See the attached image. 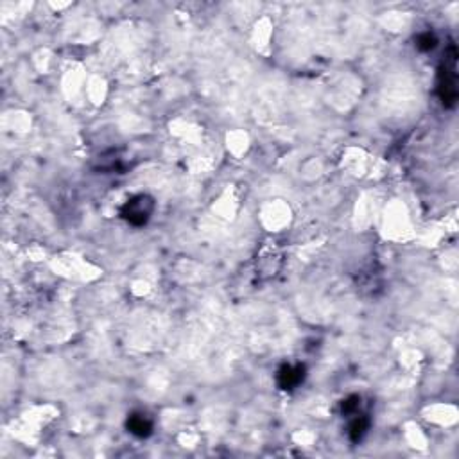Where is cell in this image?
Listing matches in <instances>:
<instances>
[{
	"mask_svg": "<svg viewBox=\"0 0 459 459\" xmlns=\"http://www.w3.org/2000/svg\"><path fill=\"white\" fill-rule=\"evenodd\" d=\"M153 199L147 198V196H137V198H133L131 201L126 203L122 215L131 224H145L151 217V214H153Z\"/></svg>",
	"mask_w": 459,
	"mask_h": 459,
	"instance_id": "obj_1",
	"label": "cell"
},
{
	"mask_svg": "<svg viewBox=\"0 0 459 459\" xmlns=\"http://www.w3.org/2000/svg\"><path fill=\"white\" fill-rule=\"evenodd\" d=\"M129 429H131L133 434L137 436H147L151 432V423L145 420L144 416H133L129 420Z\"/></svg>",
	"mask_w": 459,
	"mask_h": 459,
	"instance_id": "obj_2",
	"label": "cell"
},
{
	"mask_svg": "<svg viewBox=\"0 0 459 459\" xmlns=\"http://www.w3.org/2000/svg\"><path fill=\"white\" fill-rule=\"evenodd\" d=\"M298 381H300V372H298V370H293V368H289V366H287V368H284V372H282V384L286 386V388H287V386L291 388V386H294Z\"/></svg>",
	"mask_w": 459,
	"mask_h": 459,
	"instance_id": "obj_3",
	"label": "cell"
},
{
	"mask_svg": "<svg viewBox=\"0 0 459 459\" xmlns=\"http://www.w3.org/2000/svg\"><path fill=\"white\" fill-rule=\"evenodd\" d=\"M420 47H422V49H432V47H434V36H432V34L422 36L420 38Z\"/></svg>",
	"mask_w": 459,
	"mask_h": 459,
	"instance_id": "obj_4",
	"label": "cell"
}]
</instances>
